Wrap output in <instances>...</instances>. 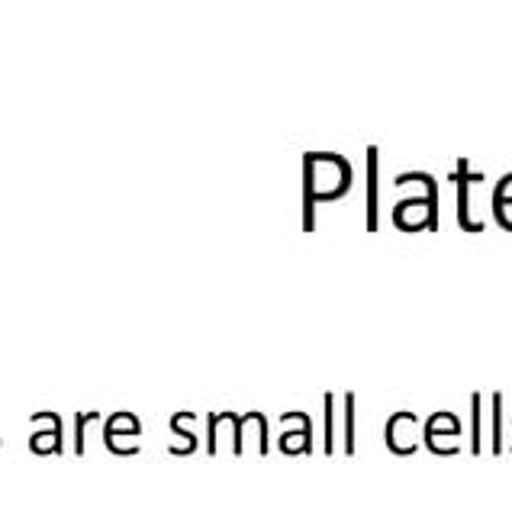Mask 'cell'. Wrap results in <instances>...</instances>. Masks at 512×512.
<instances>
[{
  "label": "cell",
  "instance_id": "obj_1",
  "mask_svg": "<svg viewBox=\"0 0 512 512\" xmlns=\"http://www.w3.org/2000/svg\"><path fill=\"white\" fill-rule=\"evenodd\" d=\"M351 181V168L342 155L310 152L303 158V226L313 229V203L316 197L342 194Z\"/></svg>",
  "mask_w": 512,
  "mask_h": 512
},
{
  "label": "cell",
  "instance_id": "obj_2",
  "mask_svg": "<svg viewBox=\"0 0 512 512\" xmlns=\"http://www.w3.org/2000/svg\"><path fill=\"white\" fill-rule=\"evenodd\" d=\"M123 435H129L136 442V438L142 435V426H139V419L133 416V413H113L110 419H107V429H104V442H107V448L110 451H116L120 455V438Z\"/></svg>",
  "mask_w": 512,
  "mask_h": 512
},
{
  "label": "cell",
  "instance_id": "obj_3",
  "mask_svg": "<svg viewBox=\"0 0 512 512\" xmlns=\"http://www.w3.org/2000/svg\"><path fill=\"white\" fill-rule=\"evenodd\" d=\"M29 448H33L36 455H58V451H62V419H58V413H55L52 429L33 432V438H29Z\"/></svg>",
  "mask_w": 512,
  "mask_h": 512
},
{
  "label": "cell",
  "instance_id": "obj_4",
  "mask_svg": "<svg viewBox=\"0 0 512 512\" xmlns=\"http://www.w3.org/2000/svg\"><path fill=\"white\" fill-rule=\"evenodd\" d=\"M368 226L377 229V149H368Z\"/></svg>",
  "mask_w": 512,
  "mask_h": 512
},
{
  "label": "cell",
  "instance_id": "obj_5",
  "mask_svg": "<svg viewBox=\"0 0 512 512\" xmlns=\"http://www.w3.org/2000/svg\"><path fill=\"white\" fill-rule=\"evenodd\" d=\"M345 448L348 455L355 451V393L345 397Z\"/></svg>",
  "mask_w": 512,
  "mask_h": 512
},
{
  "label": "cell",
  "instance_id": "obj_6",
  "mask_svg": "<svg viewBox=\"0 0 512 512\" xmlns=\"http://www.w3.org/2000/svg\"><path fill=\"white\" fill-rule=\"evenodd\" d=\"M94 419H100L97 409H91V413H78V416H75V451H78V455H84V429H87V422H94Z\"/></svg>",
  "mask_w": 512,
  "mask_h": 512
},
{
  "label": "cell",
  "instance_id": "obj_7",
  "mask_svg": "<svg viewBox=\"0 0 512 512\" xmlns=\"http://www.w3.org/2000/svg\"><path fill=\"white\" fill-rule=\"evenodd\" d=\"M326 451H332V393H326Z\"/></svg>",
  "mask_w": 512,
  "mask_h": 512
}]
</instances>
